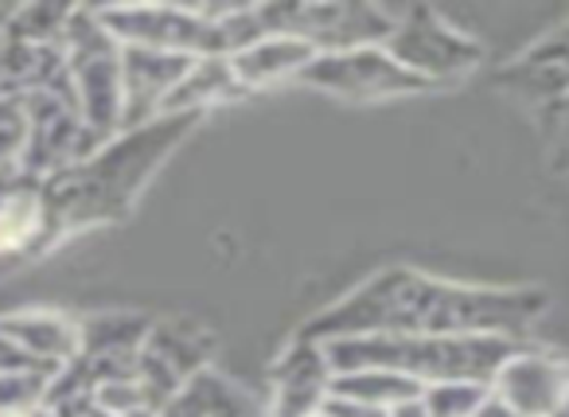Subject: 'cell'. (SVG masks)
Masks as SVG:
<instances>
[{"mask_svg": "<svg viewBox=\"0 0 569 417\" xmlns=\"http://www.w3.org/2000/svg\"><path fill=\"white\" fill-rule=\"evenodd\" d=\"M20 344L28 347V355H71V347H74V336L63 328V324H56V320H32V324H24V331H20Z\"/></svg>", "mask_w": 569, "mask_h": 417, "instance_id": "ba28073f", "label": "cell"}, {"mask_svg": "<svg viewBox=\"0 0 569 417\" xmlns=\"http://www.w3.org/2000/svg\"><path fill=\"white\" fill-rule=\"evenodd\" d=\"M546 308L542 292H491L390 274L336 308L320 328L371 336H511Z\"/></svg>", "mask_w": 569, "mask_h": 417, "instance_id": "6da1fadb", "label": "cell"}, {"mask_svg": "<svg viewBox=\"0 0 569 417\" xmlns=\"http://www.w3.org/2000/svg\"><path fill=\"white\" fill-rule=\"evenodd\" d=\"M305 79L325 82V87H340L348 95H395V90L426 87L418 75H410L402 63L387 56H371V51H356L351 59H328V63L305 71Z\"/></svg>", "mask_w": 569, "mask_h": 417, "instance_id": "5b68a950", "label": "cell"}, {"mask_svg": "<svg viewBox=\"0 0 569 417\" xmlns=\"http://www.w3.org/2000/svg\"><path fill=\"white\" fill-rule=\"evenodd\" d=\"M332 394L375 409H398L406 401H418L426 394V386L406 375H395V370H348V375L332 378Z\"/></svg>", "mask_w": 569, "mask_h": 417, "instance_id": "8992f818", "label": "cell"}, {"mask_svg": "<svg viewBox=\"0 0 569 417\" xmlns=\"http://www.w3.org/2000/svg\"><path fill=\"white\" fill-rule=\"evenodd\" d=\"M180 28H183V32H188V28H196V20H188V17H183V20H180ZM180 28H176V32H180ZM157 43H176V36H172V32H164Z\"/></svg>", "mask_w": 569, "mask_h": 417, "instance_id": "8fae6325", "label": "cell"}, {"mask_svg": "<svg viewBox=\"0 0 569 417\" xmlns=\"http://www.w3.org/2000/svg\"><path fill=\"white\" fill-rule=\"evenodd\" d=\"M491 394L527 417H550L553 409H558V401L569 394V367L553 359V355L519 347V351L496 370Z\"/></svg>", "mask_w": 569, "mask_h": 417, "instance_id": "3957f363", "label": "cell"}, {"mask_svg": "<svg viewBox=\"0 0 569 417\" xmlns=\"http://www.w3.org/2000/svg\"><path fill=\"white\" fill-rule=\"evenodd\" d=\"M390 417H429V409H426V401H406V406H398V409H390Z\"/></svg>", "mask_w": 569, "mask_h": 417, "instance_id": "30bf717a", "label": "cell"}, {"mask_svg": "<svg viewBox=\"0 0 569 417\" xmlns=\"http://www.w3.org/2000/svg\"><path fill=\"white\" fill-rule=\"evenodd\" d=\"M476 417H527V414H519V409H511L507 401H499L496 394H488V401H483Z\"/></svg>", "mask_w": 569, "mask_h": 417, "instance_id": "9c48e42d", "label": "cell"}, {"mask_svg": "<svg viewBox=\"0 0 569 417\" xmlns=\"http://www.w3.org/2000/svg\"><path fill=\"white\" fill-rule=\"evenodd\" d=\"M398 56L410 75H418L421 82L429 79H449V75H465L468 67H476L480 48L465 36H457L452 28H441L433 17H421V24L406 28L398 36Z\"/></svg>", "mask_w": 569, "mask_h": 417, "instance_id": "277c9868", "label": "cell"}, {"mask_svg": "<svg viewBox=\"0 0 569 417\" xmlns=\"http://www.w3.org/2000/svg\"><path fill=\"white\" fill-rule=\"evenodd\" d=\"M519 347L507 336H356L325 347L332 375L395 370L421 386L488 383Z\"/></svg>", "mask_w": 569, "mask_h": 417, "instance_id": "7a4b0ae2", "label": "cell"}, {"mask_svg": "<svg viewBox=\"0 0 569 417\" xmlns=\"http://www.w3.org/2000/svg\"><path fill=\"white\" fill-rule=\"evenodd\" d=\"M550 417H569V394H566V398H561L558 401V409H553V414Z\"/></svg>", "mask_w": 569, "mask_h": 417, "instance_id": "7c38bea8", "label": "cell"}, {"mask_svg": "<svg viewBox=\"0 0 569 417\" xmlns=\"http://www.w3.org/2000/svg\"><path fill=\"white\" fill-rule=\"evenodd\" d=\"M488 383H437L426 386L421 401H426L429 417H476L483 401H488Z\"/></svg>", "mask_w": 569, "mask_h": 417, "instance_id": "52a82bcc", "label": "cell"}]
</instances>
